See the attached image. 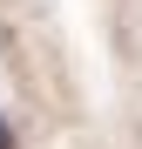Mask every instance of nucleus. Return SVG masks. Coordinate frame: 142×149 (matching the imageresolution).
Segmentation results:
<instances>
[{
	"label": "nucleus",
	"instance_id": "f257e3e1",
	"mask_svg": "<svg viewBox=\"0 0 142 149\" xmlns=\"http://www.w3.org/2000/svg\"><path fill=\"white\" fill-rule=\"evenodd\" d=\"M0 149H14V129H7V122H0Z\"/></svg>",
	"mask_w": 142,
	"mask_h": 149
}]
</instances>
